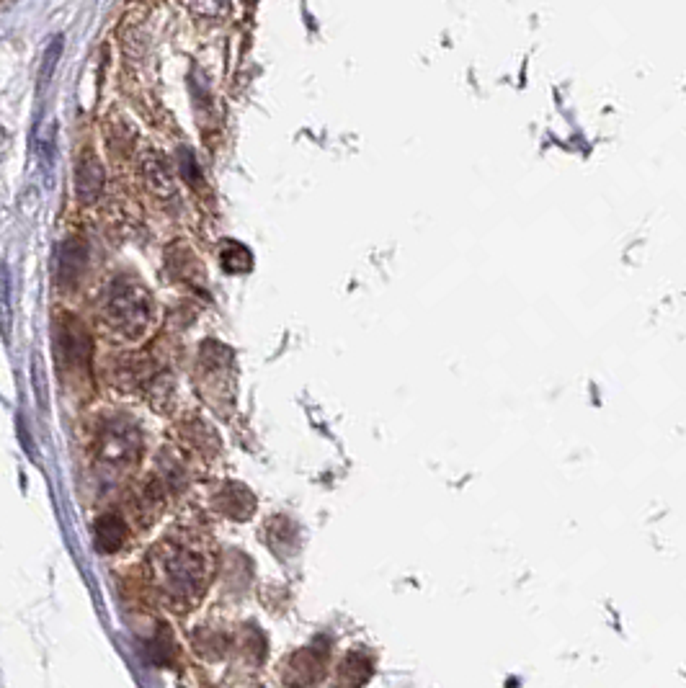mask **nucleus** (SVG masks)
Returning a JSON list of instances; mask_svg holds the SVG:
<instances>
[{
  "label": "nucleus",
  "instance_id": "nucleus-8",
  "mask_svg": "<svg viewBox=\"0 0 686 688\" xmlns=\"http://www.w3.org/2000/svg\"><path fill=\"white\" fill-rule=\"evenodd\" d=\"M212 511L225 516L227 521H248L256 513V495L251 488H245L243 482L225 480L220 482L212 495H209Z\"/></svg>",
  "mask_w": 686,
  "mask_h": 688
},
{
  "label": "nucleus",
  "instance_id": "nucleus-4",
  "mask_svg": "<svg viewBox=\"0 0 686 688\" xmlns=\"http://www.w3.org/2000/svg\"><path fill=\"white\" fill-rule=\"evenodd\" d=\"M142 457V433L129 418H109L96 436V459L106 469L127 472Z\"/></svg>",
  "mask_w": 686,
  "mask_h": 688
},
{
  "label": "nucleus",
  "instance_id": "nucleus-5",
  "mask_svg": "<svg viewBox=\"0 0 686 688\" xmlns=\"http://www.w3.org/2000/svg\"><path fill=\"white\" fill-rule=\"evenodd\" d=\"M55 348L62 372L68 374V377L78 379V382L88 379V374H91L93 346L86 328H83L73 315H62L60 320H57Z\"/></svg>",
  "mask_w": 686,
  "mask_h": 688
},
{
  "label": "nucleus",
  "instance_id": "nucleus-13",
  "mask_svg": "<svg viewBox=\"0 0 686 688\" xmlns=\"http://www.w3.org/2000/svg\"><path fill=\"white\" fill-rule=\"evenodd\" d=\"M93 536H96V544L101 552H117L124 547L129 536V526L122 516L117 513H106L96 521L93 526Z\"/></svg>",
  "mask_w": 686,
  "mask_h": 688
},
{
  "label": "nucleus",
  "instance_id": "nucleus-12",
  "mask_svg": "<svg viewBox=\"0 0 686 688\" xmlns=\"http://www.w3.org/2000/svg\"><path fill=\"white\" fill-rule=\"evenodd\" d=\"M140 171H142V178H145V183H147V189L153 191L155 196L166 199V196L176 194V183H173L171 165H168V160L163 158L160 153H155V150H147V153L142 155V160H140Z\"/></svg>",
  "mask_w": 686,
  "mask_h": 688
},
{
  "label": "nucleus",
  "instance_id": "nucleus-9",
  "mask_svg": "<svg viewBox=\"0 0 686 688\" xmlns=\"http://www.w3.org/2000/svg\"><path fill=\"white\" fill-rule=\"evenodd\" d=\"M104 181V165L91 147H86L75 165V196L80 204H93L104 191Z\"/></svg>",
  "mask_w": 686,
  "mask_h": 688
},
{
  "label": "nucleus",
  "instance_id": "nucleus-7",
  "mask_svg": "<svg viewBox=\"0 0 686 688\" xmlns=\"http://www.w3.org/2000/svg\"><path fill=\"white\" fill-rule=\"evenodd\" d=\"M325 655L315 647L289 652L282 663V681L292 688H315L325 678Z\"/></svg>",
  "mask_w": 686,
  "mask_h": 688
},
{
  "label": "nucleus",
  "instance_id": "nucleus-16",
  "mask_svg": "<svg viewBox=\"0 0 686 688\" xmlns=\"http://www.w3.org/2000/svg\"><path fill=\"white\" fill-rule=\"evenodd\" d=\"M191 3H194L196 11L209 13V16H212V13L217 16V13L225 11V8L230 6V0H191Z\"/></svg>",
  "mask_w": 686,
  "mask_h": 688
},
{
  "label": "nucleus",
  "instance_id": "nucleus-1",
  "mask_svg": "<svg viewBox=\"0 0 686 688\" xmlns=\"http://www.w3.org/2000/svg\"><path fill=\"white\" fill-rule=\"evenodd\" d=\"M215 570V542L194 524H181L168 531L147 555L150 588L173 614H189L204 601Z\"/></svg>",
  "mask_w": 686,
  "mask_h": 688
},
{
  "label": "nucleus",
  "instance_id": "nucleus-11",
  "mask_svg": "<svg viewBox=\"0 0 686 688\" xmlns=\"http://www.w3.org/2000/svg\"><path fill=\"white\" fill-rule=\"evenodd\" d=\"M374 660L364 650H349L343 652L341 658L333 665V683L338 688H362L364 683L372 678Z\"/></svg>",
  "mask_w": 686,
  "mask_h": 688
},
{
  "label": "nucleus",
  "instance_id": "nucleus-3",
  "mask_svg": "<svg viewBox=\"0 0 686 688\" xmlns=\"http://www.w3.org/2000/svg\"><path fill=\"white\" fill-rule=\"evenodd\" d=\"M199 390L220 415H227L235 402L233 354L220 343H204L199 354Z\"/></svg>",
  "mask_w": 686,
  "mask_h": 688
},
{
  "label": "nucleus",
  "instance_id": "nucleus-14",
  "mask_svg": "<svg viewBox=\"0 0 686 688\" xmlns=\"http://www.w3.org/2000/svg\"><path fill=\"white\" fill-rule=\"evenodd\" d=\"M222 266L230 274H245V271H251L253 256L240 243H227L222 250Z\"/></svg>",
  "mask_w": 686,
  "mask_h": 688
},
{
  "label": "nucleus",
  "instance_id": "nucleus-6",
  "mask_svg": "<svg viewBox=\"0 0 686 688\" xmlns=\"http://www.w3.org/2000/svg\"><path fill=\"white\" fill-rule=\"evenodd\" d=\"M176 439L181 454L186 459H196V462H212L220 451V436L215 433V428L196 415H189L178 423Z\"/></svg>",
  "mask_w": 686,
  "mask_h": 688
},
{
  "label": "nucleus",
  "instance_id": "nucleus-17",
  "mask_svg": "<svg viewBox=\"0 0 686 688\" xmlns=\"http://www.w3.org/2000/svg\"><path fill=\"white\" fill-rule=\"evenodd\" d=\"M16 0H0V8H8V6H13Z\"/></svg>",
  "mask_w": 686,
  "mask_h": 688
},
{
  "label": "nucleus",
  "instance_id": "nucleus-15",
  "mask_svg": "<svg viewBox=\"0 0 686 688\" xmlns=\"http://www.w3.org/2000/svg\"><path fill=\"white\" fill-rule=\"evenodd\" d=\"M62 42H65V39L55 37L52 39V44L47 47V52H44L42 70H39V88H47L49 80H52V75H55L57 62H60V57H62Z\"/></svg>",
  "mask_w": 686,
  "mask_h": 688
},
{
  "label": "nucleus",
  "instance_id": "nucleus-2",
  "mask_svg": "<svg viewBox=\"0 0 686 688\" xmlns=\"http://www.w3.org/2000/svg\"><path fill=\"white\" fill-rule=\"evenodd\" d=\"M153 315V297L145 284L132 276H117L106 287L101 299V323L119 341H140L153 325Z\"/></svg>",
  "mask_w": 686,
  "mask_h": 688
},
{
  "label": "nucleus",
  "instance_id": "nucleus-10",
  "mask_svg": "<svg viewBox=\"0 0 686 688\" xmlns=\"http://www.w3.org/2000/svg\"><path fill=\"white\" fill-rule=\"evenodd\" d=\"M88 250L86 243L80 238H68L57 250V266H55V279L60 289H73L80 281L83 271H86Z\"/></svg>",
  "mask_w": 686,
  "mask_h": 688
}]
</instances>
